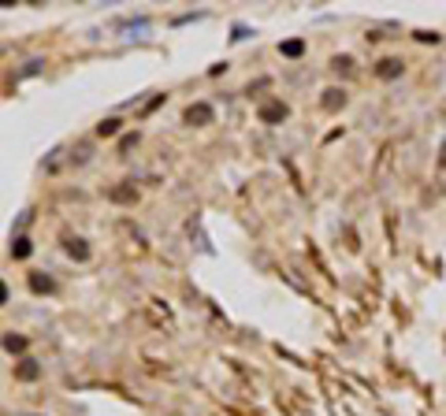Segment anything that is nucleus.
Returning <instances> with one entry per match:
<instances>
[{"label":"nucleus","mask_w":446,"mask_h":416,"mask_svg":"<svg viewBox=\"0 0 446 416\" xmlns=\"http://www.w3.org/2000/svg\"><path fill=\"white\" fill-rule=\"evenodd\" d=\"M261 119H264V123H279V119H286V104H279V101L264 104V108H261Z\"/></svg>","instance_id":"nucleus-1"},{"label":"nucleus","mask_w":446,"mask_h":416,"mask_svg":"<svg viewBox=\"0 0 446 416\" xmlns=\"http://www.w3.org/2000/svg\"><path fill=\"white\" fill-rule=\"evenodd\" d=\"M186 119H190V123H209V119H212V108H209V104H194V108L186 111Z\"/></svg>","instance_id":"nucleus-2"},{"label":"nucleus","mask_w":446,"mask_h":416,"mask_svg":"<svg viewBox=\"0 0 446 416\" xmlns=\"http://www.w3.org/2000/svg\"><path fill=\"white\" fill-rule=\"evenodd\" d=\"M376 71H379V78H394V74H402V63L398 60H383Z\"/></svg>","instance_id":"nucleus-3"},{"label":"nucleus","mask_w":446,"mask_h":416,"mask_svg":"<svg viewBox=\"0 0 446 416\" xmlns=\"http://www.w3.org/2000/svg\"><path fill=\"white\" fill-rule=\"evenodd\" d=\"M67 253H75V257H82V260L89 257V249H86L82 242H78V238H71V242H67Z\"/></svg>","instance_id":"nucleus-4"},{"label":"nucleus","mask_w":446,"mask_h":416,"mask_svg":"<svg viewBox=\"0 0 446 416\" xmlns=\"http://www.w3.org/2000/svg\"><path fill=\"white\" fill-rule=\"evenodd\" d=\"M19 375H23V379H34V375H38V364H34V361H23V364H19Z\"/></svg>","instance_id":"nucleus-5"},{"label":"nucleus","mask_w":446,"mask_h":416,"mask_svg":"<svg viewBox=\"0 0 446 416\" xmlns=\"http://www.w3.org/2000/svg\"><path fill=\"white\" fill-rule=\"evenodd\" d=\"M11 253H15V257H30V242H26V238H19V242L11 245Z\"/></svg>","instance_id":"nucleus-6"},{"label":"nucleus","mask_w":446,"mask_h":416,"mask_svg":"<svg viewBox=\"0 0 446 416\" xmlns=\"http://www.w3.org/2000/svg\"><path fill=\"white\" fill-rule=\"evenodd\" d=\"M301 49H305L301 41H286V45H283V52H286V56H301Z\"/></svg>","instance_id":"nucleus-7"},{"label":"nucleus","mask_w":446,"mask_h":416,"mask_svg":"<svg viewBox=\"0 0 446 416\" xmlns=\"http://www.w3.org/2000/svg\"><path fill=\"white\" fill-rule=\"evenodd\" d=\"M97 130H101V134H116V130H119V119H104Z\"/></svg>","instance_id":"nucleus-8"},{"label":"nucleus","mask_w":446,"mask_h":416,"mask_svg":"<svg viewBox=\"0 0 446 416\" xmlns=\"http://www.w3.org/2000/svg\"><path fill=\"white\" fill-rule=\"evenodd\" d=\"M30 282H34V290H52V279H41V275H34Z\"/></svg>","instance_id":"nucleus-9"},{"label":"nucleus","mask_w":446,"mask_h":416,"mask_svg":"<svg viewBox=\"0 0 446 416\" xmlns=\"http://www.w3.org/2000/svg\"><path fill=\"white\" fill-rule=\"evenodd\" d=\"M4 346H8V349H23L26 342H23V338H4Z\"/></svg>","instance_id":"nucleus-10"},{"label":"nucleus","mask_w":446,"mask_h":416,"mask_svg":"<svg viewBox=\"0 0 446 416\" xmlns=\"http://www.w3.org/2000/svg\"><path fill=\"white\" fill-rule=\"evenodd\" d=\"M4 297H8V290H4V282H0V301H4Z\"/></svg>","instance_id":"nucleus-11"}]
</instances>
